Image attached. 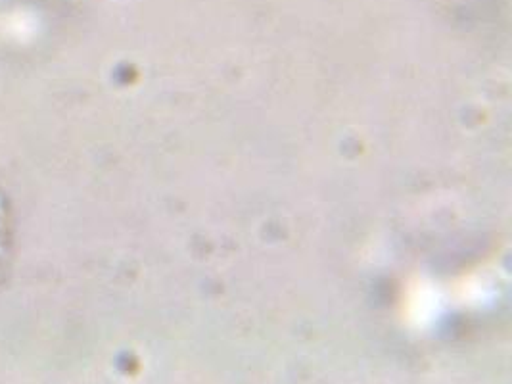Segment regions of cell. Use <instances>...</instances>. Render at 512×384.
Listing matches in <instances>:
<instances>
[{"label": "cell", "mask_w": 512, "mask_h": 384, "mask_svg": "<svg viewBox=\"0 0 512 384\" xmlns=\"http://www.w3.org/2000/svg\"><path fill=\"white\" fill-rule=\"evenodd\" d=\"M6 242H8V223H6V212H4V206L0 200V260H2Z\"/></svg>", "instance_id": "6da1fadb"}]
</instances>
